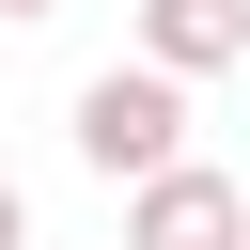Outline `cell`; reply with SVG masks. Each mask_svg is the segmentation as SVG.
<instances>
[{
	"instance_id": "cell-2",
	"label": "cell",
	"mask_w": 250,
	"mask_h": 250,
	"mask_svg": "<svg viewBox=\"0 0 250 250\" xmlns=\"http://www.w3.org/2000/svg\"><path fill=\"white\" fill-rule=\"evenodd\" d=\"M234 219H250V188H234V172H203V156L125 172V250H234Z\"/></svg>"
},
{
	"instance_id": "cell-3",
	"label": "cell",
	"mask_w": 250,
	"mask_h": 250,
	"mask_svg": "<svg viewBox=\"0 0 250 250\" xmlns=\"http://www.w3.org/2000/svg\"><path fill=\"white\" fill-rule=\"evenodd\" d=\"M250 47V0H141V62H172V78H219Z\"/></svg>"
},
{
	"instance_id": "cell-1",
	"label": "cell",
	"mask_w": 250,
	"mask_h": 250,
	"mask_svg": "<svg viewBox=\"0 0 250 250\" xmlns=\"http://www.w3.org/2000/svg\"><path fill=\"white\" fill-rule=\"evenodd\" d=\"M156 156H188V78L172 62H109V78H78V172H156Z\"/></svg>"
},
{
	"instance_id": "cell-7",
	"label": "cell",
	"mask_w": 250,
	"mask_h": 250,
	"mask_svg": "<svg viewBox=\"0 0 250 250\" xmlns=\"http://www.w3.org/2000/svg\"><path fill=\"white\" fill-rule=\"evenodd\" d=\"M234 78H250V47H234Z\"/></svg>"
},
{
	"instance_id": "cell-4",
	"label": "cell",
	"mask_w": 250,
	"mask_h": 250,
	"mask_svg": "<svg viewBox=\"0 0 250 250\" xmlns=\"http://www.w3.org/2000/svg\"><path fill=\"white\" fill-rule=\"evenodd\" d=\"M0 250H31V188H16V172H0Z\"/></svg>"
},
{
	"instance_id": "cell-6",
	"label": "cell",
	"mask_w": 250,
	"mask_h": 250,
	"mask_svg": "<svg viewBox=\"0 0 250 250\" xmlns=\"http://www.w3.org/2000/svg\"><path fill=\"white\" fill-rule=\"evenodd\" d=\"M234 250H250V219H234Z\"/></svg>"
},
{
	"instance_id": "cell-5",
	"label": "cell",
	"mask_w": 250,
	"mask_h": 250,
	"mask_svg": "<svg viewBox=\"0 0 250 250\" xmlns=\"http://www.w3.org/2000/svg\"><path fill=\"white\" fill-rule=\"evenodd\" d=\"M0 16H62V0H0Z\"/></svg>"
}]
</instances>
